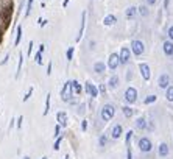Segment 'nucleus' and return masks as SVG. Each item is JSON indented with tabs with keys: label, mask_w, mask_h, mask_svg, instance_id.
I'll return each mask as SVG.
<instances>
[{
	"label": "nucleus",
	"mask_w": 173,
	"mask_h": 159,
	"mask_svg": "<svg viewBox=\"0 0 173 159\" xmlns=\"http://www.w3.org/2000/svg\"><path fill=\"white\" fill-rule=\"evenodd\" d=\"M72 97H73L72 83H70V81H67V83L64 84V87L61 89V98H62V101H70V100H72Z\"/></svg>",
	"instance_id": "f257e3e1"
},
{
	"label": "nucleus",
	"mask_w": 173,
	"mask_h": 159,
	"mask_svg": "<svg viewBox=\"0 0 173 159\" xmlns=\"http://www.w3.org/2000/svg\"><path fill=\"white\" fill-rule=\"evenodd\" d=\"M114 114H115V108L112 104H104L103 106V109H101V118L104 122H109L111 118L114 117Z\"/></svg>",
	"instance_id": "f03ea898"
},
{
	"label": "nucleus",
	"mask_w": 173,
	"mask_h": 159,
	"mask_svg": "<svg viewBox=\"0 0 173 159\" xmlns=\"http://www.w3.org/2000/svg\"><path fill=\"white\" fill-rule=\"evenodd\" d=\"M125 100H126V103H129V104H132V103L137 101V90H136V87H128V89L125 90Z\"/></svg>",
	"instance_id": "7ed1b4c3"
},
{
	"label": "nucleus",
	"mask_w": 173,
	"mask_h": 159,
	"mask_svg": "<svg viewBox=\"0 0 173 159\" xmlns=\"http://www.w3.org/2000/svg\"><path fill=\"white\" fill-rule=\"evenodd\" d=\"M143 50H145V47H143V42H142V41L136 39V41H132V42H131V51L134 53L136 56L142 55V53H143Z\"/></svg>",
	"instance_id": "20e7f679"
},
{
	"label": "nucleus",
	"mask_w": 173,
	"mask_h": 159,
	"mask_svg": "<svg viewBox=\"0 0 173 159\" xmlns=\"http://www.w3.org/2000/svg\"><path fill=\"white\" fill-rule=\"evenodd\" d=\"M139 148H140V151H143V153L151 151V148H153L151 140H150L148 137H142V139L139 140Z\"/></svg>",
	"instance_id": "39448f33"
},
{
	"label": "nucleus",
	"mask_w": 173,
	"mask_h": 159,
	"mask_svg": "<svg viewBox=\"0 0 173 159\" xmlns=\"http://www.w3.org/2000/svg\"><path fill=\"white\" fill-rule=\"evenodd\" d=\"M118 64H120V58H118V55H117V53H111V56L108 59V67L111 70H114V69H117Z\"/></svg>",
	"instance_id": "423d86ee"
},
{
	"label": "nucleus",
	"mask_w": 173,
	"mask_h": 159,
	"mask_svg": "<svg viewBox=\"0 0 173 159\" xmlns=\"http://www.w3.org/2000/svg\"><path fill=\"white\" fill-rule=\"evenodd\" d=\"M139 69H140V73H142V78L145 80V81H148L150 76H151V72H150V65L147 62H142L139 65Z\"/></svg>",
	"instance_id": "0eeeda50"
},
{
	"label": "nucleus",
	"mask_w": 173,
	"mask_h": 159,
	"mask_svg": "<svg viewBox=\"0 0 173 159\" xmlns=\"http://www.w3.org/2000/svg\"><path fill=\"white\" fill-rule=\"evenodd\" d=\"M86 92H87V94H89L92 98H97V97H98V89H97L94 84H92L90 81L86 83Z\"/></svg>",
	"instance_id": "6e6552de"
},
{
	"label": "nucleus",
	"mask_w": 173,
	"mask_h": 159,
	"mask_svg": "<svg viewBox=\"0 0 173 159\" xmlns=\"http://www.w3.org/2000/svg\"><path fill=\"white\" fill-rule=\"evenodd\" d=\"M157 84H159V87H161V89H167L168 84H170V76H168L167 73H162L161 76H159Z\"/></svg>",
	"instance_id": "1a4fd4ad"
},
{
	"label": "nucleus",
	"mask_w": 173,
	"mask_h": 159,
	"mask_svg": "<svg viewBox=\"0 0 173 159\" xmlns=\"http://www.w3.org/2000/svg\"><path fill=\"white\" fill-rule=\"evenodd\" d=\"M118 58H120V64H128L129 62V48L123 47L120 50V55H118Z\"/></svg>",
	"instance_id": "9d476101"
},
{
	"label": "nucleus",
	"mask_w": 173,
	"mask_h": 159,
	"mask_svg": "<svg viewBox=\"0 0 173 159\" xmlns=\"http://www.w3.org/2000/svg\"><path fill=\"white\" fill-rule=\"evenodd\" d=\"M84 25H86V12L81 14V23H79V30H78V36H76V41L83 37V31H84Z\"/></svg>",
	"instance_id": "9b49d317"
},
{
	"label": "nucleus",
	"mask_w": 173,
	"mask_h": 159,
	"mask_svg": "<svg viewBox=\"0 0 173 159\" xmlns=\"http://www.w3.org/2000/svg\"><path fill=\"white\" fill-rule=\"evenodd\" d=\"M162 48H164V53L167 56H173V42L171 41H165Z\"/></svg>",
	"instance_id": "f8f14e48"
},
{
	"label": "nucleus",
	"mask_w": 173,
	"mask_h": 159,
	"mask_svg": "<svg viewBox=\"0 0 173 159\" xmlns=\"http://www.w3.org/2000/svg\"><path fill=\"white\" fill-rule=\"evenodd\" d=\"M56 118H58V123H59L61 126H67V114H65V112L59 111V112L56 114Z\"/></svg>",
	"instance_id": "ddd939ff"
},
{
	"label": "nucleus",
	"mask_w": 173,
	"mask_h": 159,
	"mask_svg": "<svg viewBox=\"0 0 173 159\" xmlns=\"http://www.w3.org/2000/svg\"><path fill=\"white\" fill-rule=\"evenodd\" d=\"M118 83H120L118 76H117V75H112V76L109 78V81H108V86H109L111 89H115V87L118 86Z\"/></svg>",
	"instance_id": "4468645a"
},
{
	"label": "nucleus",
	"mask_w": 173,
	"mask_h": 159,
	"mask_svg": "<svg viewBox=\"0 0 173 159\" xmlns=\"http://www.w3.org/2000/svg\"><path fill=\"white\" fill-rule=\"evenodd\" d=\"M111 134H112V139H118V137L122 136V126H120V125H115V126L112 128V132H111Z\"/></svg>",
	"instance_id": "2eb2a0df"
},
{
	"label": "nucleus",
	"mask_w": 173,
	"mask_h": 159,
	"mask_svg": "<svg viewBox=\"0 0 173 159\" xmlns=\"http://www.w3.org/2000/svg\"><path fill=\"white\" fill-rule=\"evenodd\" d=\"M167 154H168V145L167 143H161L159 145V156L165 157Z\"/></svg>",
	"instance_id": "dca6fc26"
},
{
	"label": "nucleus",
	"mask_w": 173,
	"mask_h": 159,
	"mask_svg": "<svg viewBox=\"0 0 173 159\" xmlns=\"http://www.w3.org/2000/svg\"><path fill=\"white\" fill-rule=\"evenodd\" d=\"M104 69H106V65H104L103 62H100V61L94 64V72H95V73H103Z\"/></svg>",
	"instance_id": "f3484780"
},
{
	"label": "nucleus",
	"mask_w": 173,
	"mask_h": 159,
	"mask_svg": "<svg viewBox=\"0 0 173 159\" xmlns=\"http://www.w3.org/2000/svg\"><path fill=\"white\" fill-rule=\"evenodd\" d=\"M136 12H137L136 6H129V8L126 9V12H125V16H126V19H132V17L136 16Z\"/></svg>",
	"instance_id": "a211bd4d"
},
{
	"label": "nucleus",
	"mask_w": 173,
	"mask_h": 159,
	"mask_svg": "<svg viewBox=\"0 0 173 159\" xmlns=\"http://www.w3.org/2000/svg\"><path fill=\"white\" fill-rule=\"evenodd\" d=\"M115 22H117V17L112 16V14H111V16H106L104 20H103V23H104V25H108V26H109V25H114Z\"/></svg>",
	"instance_id": "6ab92c4d"
},
{
	"label": "nucleus",
	"mask_w": 173,
	"mask_h": 159,
	"mask_svg": "<svg viewBox=\"0 0 173 159\" xmlns=\"http://www.w3.org/2000/svg\"><path fill=\"white\" fill-rule=\"evenodd\" d=\"M136 126L139 129H145V128H147V120H145L143 117H139L137 120H136Z\"/></svg>",
	"instance_id": "aec40b11"
},
{
	"label": "nucleus",
	"mask_w": 173,
	"mask_h": 159,
	"mask_svg": "<svg viewBox=\"0 0 173 159\" xmlns=\"http://www.w3.org/2000/svg\"><path fill=\"white\" fill-rule=\"evenodd\" d=\"M72 83V90H73V94H81V86H79V83L76 81V80H73Z\"/></svg>",
	"instance_id": "412c9836"
},
{
	"label": "nucleus",
	"mask_w": 173,
	"mask_h": 159,
	"mask_svg": "<svg viewBox=\"0 0 173 159\" xmlns=\"http://www.w3.org/2000/svg\"><path fill=\"white\" fill-rule=\"evenodd\" d=\"M122 112H123V115L125 117H132V114H134V111H132L131 108H129V106H123V108H122Z\"/></svg>",
	"instance_id": "4be33fe9"
},
{
	"label": "nucleus",
	"mask_w": 173,
	"mask_h": 159,
	"mask_svg": "<svg viewBox=\"0 0 173 159\" xmlns=\"http://www.w3.org/2000/svg\"><path fill=\"white\" fill-rule=\"evenodd\" d=\"M11 11H12V6H8V8L2 12V16H3V19H5V22H6V23L9 22V14H11Z\"/></svg>",
	"instance_id": "5701e85b"
},
{
	"label": "nucleus",
	"mask_w": 173,
	"mask_h": 159,
	"mask_svg": "<svg viewBox=\"0 0 173 159\" xmlns=\"http://www.w3.org/2000/svg\"><path fill=\"white\" fill-rule=\"evenodd\" d=\"M165 97H167V100H168V101H173V86H168V87H167Z\"/></svg>",
	"instance_id": "b1692460"
},
{
	"label": "nucleus",
	"mask_w": 173,
	"mask_h": 159,
	"mask_svg": "<svg viewBox=\"0 0 173 159\" xmlns=\"http://www.w3.org/2000/svg\"><path fill=\"white\" fill-rule=\"evenodd\" d=\"M50 94H47V98H45V109H44V115H47L48 114V111H50Z\"/></svg>",
	"instance_id": "393cba45"
},
{
	"label": "nucleus",
	"mask_w": 173,
	"mask_h": 159,
	"mask_svg": "<svg viewBox=\"0 0 173 159\" xmlns=\"http://www.w3.org/2000/svg\"><path fill=\"white\" fill-rule=\"evenodd\" d=\"M20 39H22V26H17V36H16V41H14L16 45H19Z\"/></svg>",
	"instance_id": "a878e982"
},
{
	"label": "nucleus",
	"mask_w": 173,
	"mask_h": 159,
	"mask_svg": "<svg viewBox=\"0 0 173 159\" xmlns=\"http://www.w3.org/2000/svg\"><path fill=\"white\" fill-rule=\"evenodd\" d=\"M156 98H157L156 95H150V97H147V98L143 100V103H145V104H151V103L156 101Z\"/></svg>",
	"instance_id": "bb28decb"
},
{
	"label": "nucleus",
	"mask_w": 173,
	"mask_h": 159,
	"mask_svg": "<svg viewBox=\"0 0 173 159\" xmlns=\"http://www.w3.org/2000/svg\"><path fill=\"white\" fill-rule=\"evenodd\" d=\"M137 9H139V12H140L143 17H145V16H148V8H147V6H139Z\"/></svg>",
	"instance_id": "cd10ccee"
},
{
	"label": "nucleus",
	"mask_w": 173,
	"mask_h": 159,
	"mask_svg": "<svg viewBox=\"0 0 173 159\" xmlns=\"http://www.w3.org/2000/svg\"><path fill=\"white\" fill-rule=\"evenodd\" d=\"M34 59H36V62H37L39 65H41V64H42V51H37L36 56H34Z\"/></svg>",
	"instance_id": "c85d7f7f"
},
{
	"label": "nucleus",
	"mask_w": 173,
	"mask_h": 159,
	"mask_svg": "<svg viewBox=\"0 0 173 159\" xmlns=\"http://www.w3.org/2000/svg\"><path fill=\"white\" fill-rule=\"evenodd\" d=\"M22 62H23V55L20 53V55H19V65H17V76H19V73H20V69H22Z\"/></svg>",
	"instance_id": "c756f323"
},
{
	"label": "nucleus",
	"mask_w": 173,
	"mask_h": 159,
	"mask_svg": "<svg viewBox=\"0 0 173 159\" xmlns=\"http://www.w3.org/2000/svg\"><path fill=\"white\" fill-rule=\"evenodd\" d=\"M33 2H34V0H28V5H26V12H25V16H30V11H31Z\"/></svg>",
	"instance_id": "7c9ffc66"
},
{
	"label": "nucleus",
	"mask_w": 173,
	"mask_h": 159,
	"mask_svg": "<svg viewBox=\"0 0 173 159\" xmlns=\"http://www.w3.org/2000/svg\"><path fill=\"white\" fill-rule=\"evenodd\" d=\"M72 58H73V47H69V50H67V61H72Z\"/></svg>",
	"instance_id": "2f4dec72"
},
{
	"label": "nucleus",
	"mask_w": 173,
	"mask_h": 159,
	"mask_svg": "<svg viewBox=\"0 0 173 159\" xmlns=\"http://www.w3.org/2000/svg\"><path fill=\"white\" fill-rule=\"evenodd\" d=\"M31 94H33V87H30V89H28V92L25 94V97H23V101H26V100H28V98L31 97Z\"/></svg>",
	"instance_id": "473e14b6"
},
{
	"label": "nucleus",
	"mask_w": 173,
	"mask_h": 159,
	"mask_svg": "<svg viewBox=\"0 0 173 159\" xmlns=\"http://www.w3.org/2000/svg\"><path fill=\"white\" fill-rule=\"evenodd\" d=\"M131 137H132V131H128V132H126V147L129 145V140H131Z\"/></svg>",
	"instance_id": "72a5a7b5"
},
{
	"label": "nucleus",
	"mask_w": 173,
	"mask_h": 159,
	"mask_svg": "<svg viewBox=\"0 0 173 159\" xmlns=\"http://www.w3.org/2000/svg\"><path fill=\"white\" fill-rule=\"evenodd\" d=\"M59 131H61V125L58 123V125L55 126V137H59Z\"/></svg>",
	"instance_id": "f704fd0d"
},
{
	"label": "nucleus",
	"mask_w": 173,
	"mask_h": 159,
	"mask_svg": "<svg viewBox=\"0 0 173 159\" xmlns=\"http://www.w3.org/2000/svg\"><path fill=\"white\" fill-rule=\"evenodd\" d=\"M61 140H62L61 137H58V139H56V142H55V147H53V148H55V150H59V145H61Z\"/></svg>",
	"instance_id": "c9c22d12"
},
{
	"label": "nucleus",
	"mask_w": 173,
	"mask_h": 159,
	"mask_svg": "<svg viewBox=\"0 0 173 159\" xmlns=\"http://www.w3.org/2000/svg\"><path fill=\"white\" fill-rule=\"evenodd\" d=\"M167 36L171 39V41H173V25L170 26V28H168V31H167Z\"/></svg>",
	"instance_id": "e433bc0d"
},
{
	"label": "nucleus",
	"mask_w": 173,
	"mask_h": 159,
	"mask_svg": "<svg viewBox=\"0 0 173 159\" xmlns=\"http://www.w3.org/2000/svg\"><path fill=\"white\" fill-rule=\"evenodd\" d=\"M126 159H132V151H131V147L128 145V153H126Z\"/></svg>",
	"instance_id": "4c0bfd02"
},
{
	"label": "nucleus",
	"mask_w": 173,
	"mask_h": 159,
	"mask_svg": "<svg viewBox=\"0 0 173 159\" xmlns=\"http://www.w3.org/2000/svg\"><path fill=\"white\" fill-rule=\"evenodd\" d=\"M104 143H106V136H101L100 137V147H104Z\"/></svg>",
	"instance_id": "58836bf2"
},
{
	"label": "nucleus",
	"mask_w": 173,
	"mask_h": 159,
	"mask_svg": "<svg viewBox=\"0 0 173 159\" xmlns=\"http://www.w3.org/2000/svg\"><path fill=\"white\" fill-rule=\"evenodd\" d=\"M86 128H87V122H86V120H83V123H81V129H83V131H86Z\"/></svg>",
	"instance_id": "ea45409f"
},
{
	"label": "nucleus",
	"mask_w": 173,
	"mask_h": 159,
	"mask_svg": "<svg viewBox=\"0 0 173 159\" xmlns=\"http://www.w3.org/2000/svg\"><path fill=\"white\" fill-rule=\"evenodd\" d=\"M31 51H33V42L30 41V44H28V55H30Z\"/></svg>",
	"instance_id": "a19ab883"
},
{
	"label": "nucleus",
	"mask_w": 173,
	"mask_h": 159,
	"mask_svg": "<svg viewBox=\"0 0 173 159\" xmlns=\"http://www.w3.org/2000/svg\"><path fill=\"white\" fill-rule=\"evenodd\" d=\"M22 120H23V117L20 115V117H19V120H17V128H20V125H22Z\"/></svg>",
	"instance_id": "79ce46f5"
},
{
	"label": "nucleus",
	"mask_w": 173,
	"mask_h": 159,
	"mask_svg": "<svg viewBox=\"0 0 173 159\" xmlns=\"http://www.w3.org/2000/svg\"><path fill=\"white\" fill-rule=\"evenodd\" d=\"M51 73V62H48V67H47V75Z\"/></svg>",
	"instance_id": "37998d69"
},
{
	"label": "nucleus",
	"mask_w": 173,
	"mask_h": 159,
	"mask_svg": "<svg viewBox=\"0 0 173 159\" xmlns=\"http://www.w3.org/2000/svg\"><path fill=\"white\" fill-rule=\"evenodd\" d=\"M47 23V20H44V19H39V25H41V26H44Z\"/></svg>",
	"instance_id": "c03bdc74"
},
{
	"label": "nucleus",
	"mask_w": 173,
	"mask_h": 159,
	"mask_svg": "<svg viewBox=\"0 0 173 159\" xmlns=\"http://www.w3.org/2000/svg\"><path fill=\"white\" fill-rule=\"evenodd\" d=\"M100 92H101V94H103V95L106 94V89H104V86H100Z\"/></svg>",
	"instance_id": "a18cd8bd"
},
{
	"label": "nucleus",
	"mask_w": 173,
	"mask_h": 159,
	"mask_svg": "<svg viewBox=\"0 0 173 159\" xmlns=\"http://www.w3.org/2000/svg\"><path fill=\"white\" fill-rule=\"evenodd\" d=\"M147 2H148V5H154V3L157 2V0H147Z\"/></svg>",
	"instance_id": "49530a36"
},
{
	"label": "nucleus",
	"mask_w": 173,
	"mask_h": 159,
	"mask_svg": "<svg viewBox=\"0 0 173 159\" xmlns=\"http://www.w3.org/2000/svg\"><path fill=\"white\" fill-rule=\"evenodd\" d=\"M44 50H45V45L41 44V45H39V51H44Z\"/></svg>",
	"instance_id": "de8ad7c7"
},
{
	"label": "nucleus",
	"mask_w": 173,
	"mask_h": 159,
	"mask_svg": "<svg viewBox=\"0 0 173 159\" xmlns=\"http://www.w3.org/2000/svg\"><path fill=\"white\" fill-rule=\"evenodd\" d=\"M69 2H70V0H64V3H62V6L65 8V6H67V3H69Z\"/></svg>",
	"instance_id": "09e8293b"
},
{
	"label": "nucleus",
	"mask_w": 173,
	"mask_h": 159,
	"mask_svg": "<svg viewBox=\"0 0 173 159\" xmlns=\"http://www.w3.org/2000/svg\"><path fill=\"white\" fill-rule=\"evenodd\" d=\"M23 159H30V157H28V156H25V157H23Z\"/></svg>",
	"instance_id": "8fccbe9b"
},
{
	"label": "nucleus",
	"mask_w": 173,
	"mask_h": 159,
	"mask_svg": "<svg viewBox=\"0 0 173 159\" xmlns=\"http://www.w3.org/2000/svg\"><path fill=\"white\" fill-rule=\"evenodd\" d=\"M0 41H2V33H0Z\"/></svg>",
	"instance_id": "3c124183"
},
{
	"label": "nucleus",
	"mask_w": 173,
	"mask_h": 159,
	"mask_svg": "<svg viewBox=\"0 0 173 159\" xmlns=\"http://www.w3.org/2000/svg\"><path fill=\"white\" fill-rule=\"evenodd\" d=\"M64 159H69V156H65V157H64Z\"/></svg>",
	"instance_id": "603ef678"
},
{
	"label": "nucleus",
	"mask_w": 173,
	"mask_h": 159,
	"mask_svg": "<svg viewBox=\"0 0 173 159\" xmlns=\"http://www.w3.org/2000/svg\"><path fill=\"white\" fill-rule=\"evenodd\" d=\"M42 159H48V157H42Z\"/></svg>",
	"instance_id": "864d4df0"
}]
</instances>
